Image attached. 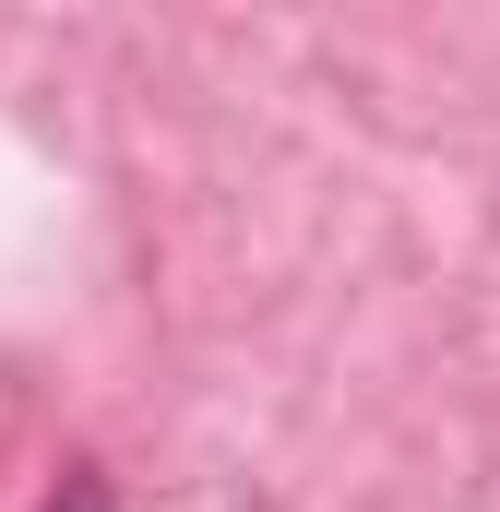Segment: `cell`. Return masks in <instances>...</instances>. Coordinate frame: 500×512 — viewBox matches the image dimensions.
<instances>
[{
  "instance_id": "6da1fadb",
  "label": "cell",
  "mask_w": 500,
  "mask_h": 512,
  "mask_svg": "<svg viewBox=\"0 0 500 512\" xmlns=\"http://www.w3.org/2000/svg\"><path fill=\"white\" fill-rule=\"evenodd\" d=\"M36 512H120V489H108V465H60V489Z\"/></svg>"
}]
</instances>
